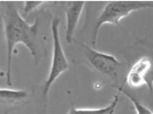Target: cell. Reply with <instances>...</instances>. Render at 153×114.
<instances>
[{"instance_id": "obj_1", "label": "cell", "mask_w": 153, "mask_h": 114, "mask_svg": "<svg viewBox=\"0 0 153 114\" xmlns=\"http://www.w3.org/2000/svg\"><path fill=\"white\" fill-rule=\"evenodd\" d=\"M0 14L7 49L6 81L8 86H11L12 55L16 45L21 43L29 50L35 66H37L42 59L48 57V51L45 37L40 35V16H37L32 24L27 23L13 1L0 2Z\"/></svg>"}, {"instance_id": "obj_2", "label": "cell", "mask_w": 153, "mask_h": 114, "mask_svg": "<svg viewBox=\"0 0 153 114\" xmlns=\"http://www.w3.org/2000/svg\"><path fill=\"white\" fill-rule=\"evenodd\" d=\"M127 60V72L122 84L130 89L146 87L153 94V44L136 39L133 45L120 50Z\"/></svg>"}, {"instance_id": "obj_3", "label": "cell", "mask_w": 153, "mask_h": 114, "mask_svg": "<svg viewBox=\"0 0 153 114\" xmlns=\"http://www.w3.org/2000/svg\"><path fill=\"white\" fill-rule=\"evenodd\" d=\"M151 8H153V2L151 1H113L105 3L92 27L91 43L93 48L96 49L98 33L103 25L113 24L120 26V21L132 12Z\"/></svg>"}, {"instance_id": "obj_4", "label": "cell", "mask_w": 153, "mask_h": 114, "mask_svg": "<svg viewBox=\"0 0 153 114\" xmlns=\"http://www.w3.org/2000/svg\"><path fill=\"white\" fill-rule=\"evenodd\" d=\"M59 23L61 19L59 17H53L51 23V35H53V58H51V64L50 73H48V78L45 80L42 85H40V114H45L48 108V92H50L51 87L53 84L56 82V80L61 76L62 73L70 69V63L68 61V58L62 49V46L61 43V38H59Z\"/></svg>"}, {"instance_id": "obj_5", "label": "cell", "mask_w": 153, "mask_h": 114, "mask_svg": "<svg viewBox=\"0 0 153 114\" xmlns=\"http://www.w3.org/2000/svg\"><path fill=\"white\" fill-rule=\"evenodd\" d=\"M73 44L79 50L82 51L84 59L86 60L85 63L88 65L90 68L110 78L114 82L112 86L118 85V77L120 72L124 67H126L123 62L119 61L116 57L111 54L100 52L95 48L90 47L86 43L82 42L76 38L74 39Z\"/></svg>"}, {"instance_id": "obj_6", "label": "cell", "mask_w": 153, "mask_h": 114, "mask_svg": "<svg viewBox=\"0 0 153 114\" xmlns=\"http://www.w3.org/2000/svg\"><path fill=\"white\" fill-rule=\"evenodd\" d=\"M87 3L84 1H68L62 3L64 12L67 19L65 24V41L68 44H72L75 39V32L80 21L82 12Z\"/></svg>"}, {"instance_id": "obj_7", "label": "cell", "mask_w": 153, "mask_h": 114, "mask_svg": "<svg viewBox=\"0 0 153 114\" xmlns=\"http://www.w3.org/2000/svg\"><path fill=\"white\" fill-rule=\"evenodd\" d=\"M29 97V92L23 89L13 90V89H0V101L2 108L5 106L12 107L16 105H20L21 102L26 100Z\"/></svg>"}, {"instance_id": "obj_8", "label": "cell", "mask_w": 153, "mask_h": 114, "mask_svg": "<svg viewBox=\"0 0 153 114\" xmlns=\"http://www.w3.org/2000/svg\"><path fill=\"white\" fill-rule=\"evenodd\" d=\"M119 99L120 95L119 93H117L110 104L108 106L102 108H76L74 105V103H72L68 114H111L114 113L115 108H116L119 102Z\"/></svg>"}, {"instance_id": "obj_9", "label": "cell", "mask_w": 153, "mask_h": 114, "mask_svg": "<svg viewBox=\"0 0 153 114\" xmlns=\"http://www.w3.org/2000/svg\"><path fill=\"white\" fill-rule=\"evenodd\" d=\"M114 88H116L118 90L119 93L124 94L125 96L127 97L128 99L132 102L133 104V108L135 109L136 114H153V110L151 108H149L148 106H146L144 103H142L140 100H139L137 97L134 94H132L129 91V88H127L125 85L123 84H118V85H114Z\"/></svg>"}, {"instance_id": "obj_10", "label": "cell", "mask_w": 153, "mask_h": 114, "mask_svg": "<svg viewBox=\"0 0 153 114\" xmlns=\"http://www.w3.org/2000/svg\"><path fill=\"white\" fill-rule=\"evenodd\" d=\"M45 4H48V2L46 1H25L24 2V6H23L22 17L24 18L30 12L34 11V10H36L37 8L42 7Z\"/></svg>"}, {"instance_id": "obj_11", "label": "cell", "mask_w": 153, "mask_h": 114, "mask_svg": "<svg viewBox=\"0 0 153 114\" xmlns=\"http://www.w3.org/2000/svg\"><path fill=\"white\" fill-rule=\"evenodd\" d=\"M111 114H114V113H111Z\"/></svg>"}]
</instances>
